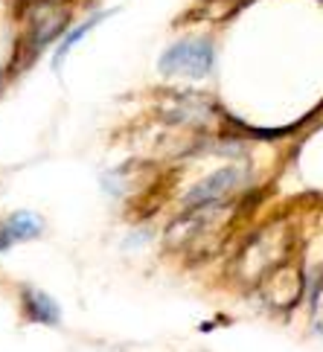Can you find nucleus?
I'll return each mask as SVG.
<instances>
[{
	"mask_svg": "<svg viewBox=\"0 0 323 352\" xmlns=\"http://www.w3.org/2000/svg\"><path fill=\"white\" fill-rule=\"evenodd\" d=\"M213 44L207 38H186L172 44L160 56V73L164 76H186V79H204L213 70Z\"/></svg>",
	"mask_w": 323,
	"mask_h": 352,
	"instance_id": "1",
	"label": "nucleus"
},
{
	"mask_svg": "<svg viewBox=\"0 0 323 352\" xmlns=\"http://www.w3.org/2000/svg\"><path fill=\"white\" fill-rule=\"evenodd\" d=\"M285 239H289L285 236V224H271V228H265L251 245L245 248V254L239 259L242 274L245 276H256V274L268 271L271 265H277L280 254L285 250V245H289Z\"/></svg>",
	"mask_w": 323,
	"mask_h": 352,
	"instance_id": "2",
	"label": "nucleus"
},
{
	"mask_svg": "<svg viewBox=\"0 0 323 352\" xmlns=\"http://www.w3.org/2000/svg\"><path fill=\"white\" fill-rule=\"evenodd\" d=\"M245 181V172L239 166H225L213 172L210 178H204L198 186H192L186 192V207H204V204H219L221 198H227L230 192H236Z\"/></svg>",
	"mask_w": 323,
	"mask_h": 352,
	"instance_id": "3",
	"label": "nucleus"
},
{
	"mask_svg": "<svg viewBox=\"0 0 323 352\" xmlns=\"http://www.w3.org/2000/svg\"><path fill=\"white\" fill-rule=\"evenodd\" d=\"M30 18H32V44L41 50L61 32V27H65V21H67V9L53 3V0H47L41 6H32Z\"/></svg>",
	"mask_w": 323,
	"mask_h": 352,
	"instance_id": "4",
	"label": "nucleus"
},
{
	"mask_svg": "<svg viewBox=\"0 0 323 352\" xmlns=\"http://www.w3.org/2000/svg\"><path fill=\"white\" fill-rule=\"evenodd\" d=\"M300 288H303L300 271L291 268V265H285V268H280V271L265 283V294H268V300H271L274 306L285 309V306H291L294 300L300 297Z\"/></svg>",
	"mask_w": 323,
	"mask_h": 352,
	"instance_id": "5",
	"label": "nucleus"
},
{
	"mask_svg": "<svg viewBox=\"0 0 323 352\" xmlns=\"http://www.w3.org/2000/svg\"><path fill=\"white\" fill-rule=\"evenodd\" d=\"M210 111H213V105H210V99L204 96H181V99H172L169 108H166V117L172 122L178 125H195V122H204L210 117Z\"/></svg>",
	"mask_w": 323,
	"mask_h": 352,
	"instance_id": "6",
	"label": "nucleus"
},
{
	"mask_svg": "<svg viewBox=\"0 0 323 352\" xmlns=\"http://www.w3.org/2000/svg\"><path fill=\"white\" fill-rule=\"evenodd\" d=\"M23 300H27V311H30L32 320L49 323V326L58 323V306L44 292H32V288H27V292H23Z\"/></svg>",
	"mask_w": 323,
	"mask_h": 352,
	"instance_id": "7",
	"label": "nucleus"
},
{
	"mask_svg": "<svg viewBox=\"0 0 323 352\" xmlns=\"http://www.w3.org/2000/svg\"><path fill=\"white\" fill-rule=\"evenodd\" d=\"M6 228L12 242H23V239H32L41 233V219L35 212H15L12 219H6Z\"/></svg>",
	"mask_w": 323,
	"mask_h": 352,
	"instance_id": "8",
	"label": "nucleus"
},
{
	"mask_svg": "<svg viewBox=\"0 0 323 352\" xmlns=\"http://www.w3.org/2000/svg\"><path fill=\"white\" fill-rule=\"evenodd\" d=\"M102 18H105V15H96V18H91V21H85L79 30H73V35H67V38L61 41V47H58V53H56V65H61V58L67 56V50H70L73 44H76L79 38H85V32H88V30H93V27H96V23L102 21Z\"/></svg>",
	"mask_w": 323,
	"mask_h": 352,
	"instance_id": "9",
	"label": "nucleus"
},
{
	"mask_svg": "<svg viewBox=\"0 0 323 352\" xmlns=\"http://www.w3.org/2000/svg\"><path fill=\"white\" fill-rule=\"evenodd\" d=\"M12 245V236H9V228H6V221L0 224V250H6Z\"/></svg>",
	"mask_w": 323,
	"mask_h": 352,
	"instance_id": "10",
	"label": "nucleus"
},
{
	"mask_svg": "<svg viewBox=\"0 0 323 352\" xmlns=\"http://www.w3.org/2000/svg\"><path fill=\"white\" fill-rule=\"evenodd\" d=\"M315 320H318V326L323 329V292L318 294V303H315Z\"/></svg>",
	"mask_w": 323,
	"mask_h": 352,
	"instance_id": "11",
	"label": "nucleus"
},
{
	"mask_svg": "<svg viewBox=\"0 0 323 352\" xmlns=\"http://www.w3.org/2000/svg\"><path fill=\"white\" fill-rule=\"evenodd\" d=\"M0 91H3V73H0Z\"/></svg>",
	"mask_w": 323,
	"mask_h": 352,
	"instance_id": "12",
	"label": "nucleus"
}]
</instances>
